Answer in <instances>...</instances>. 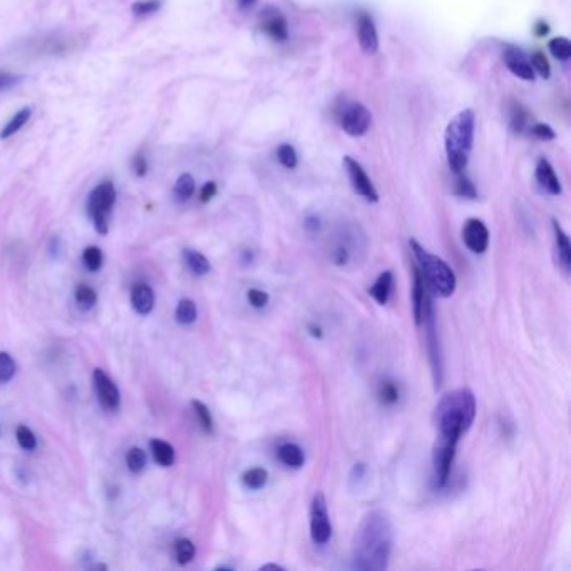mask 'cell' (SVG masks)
Masks as SVG:
<instances>
[{"mask_svg":"<svg viewBox=\"0 0 571 571\" xmlns=\"http://www.w3.org/2000/svg\"><path fill=\"white\" fill-rule=\"evenodd\" d=\"M94 389L101 406L107 411L120 407L121 396L116 384L107 377L103 369H96L93 374Z\"/></svg>","mask_w":571,"mask_h":571,"instance_id":"14","label":"cell"},{"mask_svg":"<svg viewBox=\"0 0 571 571\" xmlns=\"http://www.w3.org/2000/svg\"><path fill=\"white\" fill-rule=\"evenodd\" d=\"M392 542V525L387 515L379 509L367 513L360 521L354 536L352 568L362 571L387 570Z\"/></svg>","mask_w":571,"mask_h":571,"instance_id":"1","label":"cell"},{"mask_svg":"<svg viewBox=\"0 0 571 571\" xmlns=\"http://www.w3.org/2000/svg\"><path fill=\"white\" fill-rule=\"evenodd\" d=\"M131 304L138 314L147 315L155 306V293L151 290V287H147L145 283L136 285L131 293Z\"/></svg>","mask_w":571,"mask_h":571,"instance_id":"19","label":"cell"},{"mask_svg":"<svg viewBox=\"0 0 571 571\" xmlns=\"http://www.w3.org/2000/svg\"><path fill=\"white\" fill-rule=\"evenodd\" d=\"M357 36L362 51L375 54L379 51V34L373 17L369 13H360L357 21Z\"/></svg>","mask_w":571,"mask_h":571,"instance_id":"17","label":"cell"},{"mask_svg":"<svg viewBox=\"0 0 571 571\" xmlns=\"http://www.w3.org/2000/svg\"><path fill=\"white\" fill-rule=\"evenodd\" d=\"M377 396H379L381 402H382L384 406H394V404H396L399 400L400 392H399L398 385L394 384V382H390V381H384L382 384L379 385Z\"/></svg>","mask_w":571,"mask_h":571,"instance_id":"33","label":"cell"},{"mask_svg":"<svg viewBox=\"0 0 571 571\" xmlns=\"http://www.w3.org/2000/svg\"><path fill=\"white\" fill-rule=\"evenodd\" d=\"M553 233L557 241V250H558L559 264L567 273H570L571 268V243L568 235L561 228L557 220H553Z\"/></svg>","mask_w":571,"mask_h":571,"instance_id":"21","label":"cell"},{"mask_svg":"<svg viewBox=\"0 0 571 571\" xmlns=\"http://www.w3.org/2000/svg\"><path fill=\"white\" fill-rule=\"evenodd\" d=\"M340 126L350 136H362L367 133L373 122L369 109L360 103H347L339 114Z\"/></svg>","mask_w":571,"mask_h":571,"instance_id":"10","label":"cell"},{"mask_svg":"<svg viewBox=\"0 0 571 571\" xmlns=\"http://www.w3.org/2000/svg\"><path fill=\"white\" fill-rule=\"evenodd\" d=\"M530 133L534 136V138H538V139H542V141H551V139H555V131L545 124V122H538V124H534L532 130H530Z\"/></svg>","mask_w":571,"mask_h":571,"instance_id":"44","label":"cell"},{"mask_svg":"<svg viewBox=\"0 0 571 571\" xmlns=\"http://www.w3.org/2000/svg\"><path fill=\"white\" fill-rule=\"evenodd\" d=\"M505 64L515 76H518L519 80H534V71H533L532 63L526 57V54L523 53L515 46H506L505 54H503Z\"/></svg>","mask_w":571,"mask_h":571,"instance_id":"16","label":"cell"},{"mask_svg":"<svg viewBox=\"0 0 571 571\" xmlns=\"http://www.w3.org/2000/svg\"><path fill=\"white\" fill-rule=\"evenodd\" d=\"M476 417V398L469 389H459L446 394L436 407L439 436L461 439Z\"/></svg>","mask_w":571,"mask_h":571,"instance_id":"2","label":"cell"},{"mask_svg":"<svg viewBox=\"0 0 571 571\" xmlns=\"http://www.w3.org/2000/svg\"><path fill=\"white\" fill-rule=\"evenodd\" d=\"M532 66L533 71L540 72V76H542V78H545V80H548V78L551 76V67H550V63H548V59H546L545 54H533Z\"/></svg>","mask_w":571,"mask_h":571,"instance_id":"41","label":"cell"},{"mask_svg":"<svg viewBox=\"0 0 571 571\" xmlns=\"http://www.w3.org/2000/svg\"><path fill=\"white\" fill-rule=\"evenodd\" d=\"M277 158H279L280 164L289 168V170H293L298 164L297 151L290 145H281V147H277Z\"/></svg>","mask_w":571,"mask_h":571,"instance_id":"37","label":"cell"},{"mask_svg":"<svg viewBox=\"0 0 571 571\" xmlns=\"http://www.w3.org/2000/svg\"><path fill=\"white\" fill-rule=\"evenodd\" d=\"M15 375V362L7 352H0V382L5 384Z\"/></svg>","mask_w":571,"mask_h":571,"instance_id":"40","label":"cell"},{"mask_svg":"<svg viewBox=\"0 0 571 571\" xmlns=\"http://www.w3.org/2000/svg\"><path fill=\"white\" fill-rule=\"evenodd\" d=\"M277 458H279L280 463L287 467H292V469H298L302 467L306 463V454L302 451L300 446L293 444V442H287V444H281L277 451Z\"/></svg>","mask_w":571,"mask_h":571,"instance_id":"22","label":"cell"},{"mask_svg":"<svg viewBox=\"0 0 571 571\" xmlns=\"http://www.w3.org/2000/svg\"><path fill=\"white\" fill-rule=\"evenodd\" d=\"M96 300H97V295H96V292H94L91 287H88V285H80V287H78V290H76V302H78V306H80L82 310L93 308Z\"/></svg>","mask_w":571,"mask_h":571,"instance_id":"38","label":"cell"},{"mask_svg":"<svg viewBox=\"0 0 571 571\" xmlns=\"http://www.w3.org/2000/svg\"><path fill=\"white\" fill-rule=\"evenodd\" d=\"M216 193H218V188H216V183H213V181H210V183H206L205 187L201 188V193H199V199H201L203 203H208V201H210V199H212L213 197L216 195Z\"/></svg>","mask_w":571,"mask_h":571,"instance_id":"47","label":"cell"},{"mask_svg":"<svg viewBox=\"0 0 571 571\" xmlns=\"http://www.w3.org/2000/svg\"><path fill=\"white\" fill-rule=\"evenodd\" d=\"M392 285H394V273L390 270H387L379 275V279L375 280V283L369 289V295L379 306H385L389 302L390 292H392Z\"/></svg>","mask_w":571,"mask_h":571,"instance_id":"20","label":"cell"},{"mask_svg":"<svg viewBox=\"0 0 571 571\" xmlns=\"http://www.w3.org/2000/svg\"><path fill=\"white\" fill-rule=\"evenodd\" d=\"M174 553H176V561L180 565H188L189 561H193V558H195L197 548L193 545V542H189L187 538H181L174 545Z\"/></svg>","mask_w":571,"mask_h":571,"instance_id":"29","label":"cell"},{"mask_svg":"<svg viewBox=\"0 0 571 571\" xmlns=\"http://www.w3.org/2000/svg\"><path fill=\"white\" fill-rule=\"evenodd\" d=\"M241 479L248 490H262L268 481V471L265 467H252L243 474Z\"/></svg>","mask_w":571,"mask_h":571,"instance_id":"27","label":"cell"},{"mask_svg":"<svg viewBox=\"0 0 571 571\" xmlns=\"http://www.w3.org/2000/svg\"><path fill=\"white\" fill-rule=\"evenodd\" d=\"M147 452L143 451V449H139V448H133V449H130L128 452V456H126V465L130 467V471L131 473H141L143 469H145V466H147Z\"/></svg>","mask_w":571,"mask_h":571,"instance_id":"34","label":"cell"},{"mask_svg":"<svg viewBox=\"0 0 571 571\" xmlns=\"http://www.w3.org/2000/svg\"><path fill=\"white\" fill-rule=\"evenodd\" d=\"M456 176L458 178H456V183H454V193L458 197H463V198H478V191L473 185V181L463 173H456Z\"/></svg>","mask_w":571,"mask_h":571,"instance_id":"31","label":"cell"},{"mask_svg":"<svg viewBox=\"0 0 571 571\" xmlns=\"http://www.w3.org/2000/svg\"><path fill=\"white\" fill-rule=\"evenodd\" d=\"M131 168H133V173L136 176H145L147 173V156H145V153L143 151H139L136 156L133 158V163H131Z\"/></svg>","mask_w":571,"mask_h":571,"instance_id":"45","label":"cell"},{"mask_svg":"<svg viewBox=\"0 0 571 571\" xmlns=\"http://www.w3.org/2000/svg\"><path fill=\"white\" fill-rule=\"evenodd\" d=\"M536 181L550 195H559L561 193V183H559L558 176L555 173L553 166L546 160H540L538 164H536Z\"/></svg>","mask_w":571,"mask_h":571,"instance_id":"18","label":"cell"},{"mask_svg":"<svg viewBox=\"0 0 571 571\" xmlns=\"http://www.w3.org/2000/svg\"><path fill=\"white\" fill-rule=\"evenodd\" d=\"M476 116L473 109L458 113L446 128V155L454 173H463L474 145Z\"/></svg>","mask_w":571,"mask_h":571,"instance_id":"3","label":"cell"},{"mask_svg":"<svg viewBox=\"0 0 571 571\" xmlns=\"http://www.w3.org/2000/svg\"><path fill=\"white\" fill-rule=\"evenodd\" d=\"M17 442L26 451H34L38 448V439L34 436V432L26 425H19L17 427Z\"/></svg>","mask_w":571,"mask_h":571,"instance_id":"39","label":"cell"},{"mask_svg":"<svg viewBox=\"0 0 571 571\" xmlns=\"http://www.w3.org/2000/svg\"><path fill=\"white\" fill-rule=\"evenodd\" d=\"M183 256H185V262H187L188 268L195 273V275H198V277H203V275H206L208 272H210V262H208V258L205 256V255H201V253L197 252V250H191V248H187L185 252H183Z\"/></svg>","mask_w":571,"mask_h":571,"instance_id":"25","label":"cell"},{"mask_svg":"<svg viewBox=\"0 0 571 571\" xmlns=\"http://www.w3.org/2000/svg\"><path fill=\"white\" fill-rule=\"evenodd\" d=\"M306 228L308 231L315 233L320 230V218L319 216H306Z\"/></svg>","mask_w":571,"mask_h":571,"instance_id":"48","label":"cell"},{"mask_svg":"<svg viewBox=\"0 0 571 571\" xmlns=\"http://www.w3.org/2000/svg\"><path fill=\"white\" fill-rule=\"evenodd\" d=\"M84 265L89 272H97L103 265V252L97 247H88L82 255Z\"/></svg>","mask_w":571,"mask_h":571,"instance_id":"36","label":"cell"},{"mask_svg":"<svg viewBox=\"0 0 571 571\" xmlns=\"http://www.w3.org/2000/svg\"><path fill=\"white\" fill-rule=\"evenodd\" d=\"M409 245H411L412 253L417 260L419 270L427 283L429 292L438 295L441 298L451 297L456 290V283H458L451 266L436 255L425 252L424 248L419 245V241L411 239Z\"/></svg>","mask_w":571,"mask_h":571,"instance_id":"4","label":"cell"},{"mask_svg":"<svg viewBox=\"0 0 571 571\" xmlns=\"http://www.w3.org/2000/svg\"><path fill=\"white\" fill-rule=\"evenodd\" d=\"M256 2H258V0H237V4H239V7L241 11H250Z\"/></svg>","mask_w":571,"mask_h":571,"instance_id":"49","label":"cell"},{"mask_svg":"<svg viewBox=\"0 0 571 571\" xmlns=\"http://www.w3.org/2000/svg\"><path fill=\"white\" fill-rule=\"evenodd\" d=\"M151 452H153V458L158 465L164 466V467H170L173 465L174 449L170 442L161 441V439L151 441Z\"/></svg>","mask_w":571,"mask_h":571,"instance_id":"24","label":"cell"},{"mask_svg":"<svg viewBox=\"0 0 571 571\" xmlns=\"http://www.w3.org/2000/svg\"><path fill=\"white\" fill-rule=\"evenodd\" d=\"M548 49L558 61L567 63L571 57V42L567 38H555L548 42Z\"/></svg>","mask_w":571,"mask_h":571,"instance_id":"30","label":"cell"},{"mask_svg":"<svg viewBox=\"0 0 571 571\" xmlns=\"http://www.w3.org/2000/svg\"><path fill=\"white\" fill-rule=\"evenodd\" d=\"M195 180L191 174H181L174 185V199L180 203H185L195 195Z\"/></svg>","mask_w":571,"mask_h":571,"instance_id":"26","label":"cell"},{"mask_svg":"<svg viewBox=\"0 0 571 571\" xmlns=\"http://www.w3.org/2000/svg\"><path fill=\"white\" fill-rule=\"evenodd\" d=\"M459 439L439 436L432 449V466H434V483L438 488H444L449 481L452 463L456 458Z\"/></svg>","mask_w":571,"mask_h":571,"instance_id":"7","label":"cell"},{"mask_svg":"<svg viewBox=\"0 0 571 571\" xmlns=\"http://www.w3.org/2000/svg\"><path fill=\"white\" fill-rule=\"evenodd\" d=\"M412 302H414V320L421 327L425 317L434 310L429 297V289L419 266H414V285H412Z\"/></svg>","mask_w":571,"mask_h":571,"instance_id":"12","label":"cell"},{"mask_svg":"<svg viewBox=\"0 0 571 571\" xmlns=\"http://www.w3.org/2000/svg\"><path fill=\"white\" fill-rule=\"evenodd\" d=\"M32 116V109L30 107H22L15 116H13L9 122L4 126V130L0 131V139H7L13 134L19 133L24 126H26L29 120Z\"/></svg>","mask_w":571,"mask_h":571,"instance_id":"23","label":"cell"},{"mask_svg":"<svg viewBox=\"0 0 571 571\" xmlns=\"http://www.w3.org/2000/svg\"><path fill=\"white\" fill-rule=\"evenodd\" d=\"M308 333H310L312 337H315V339H322V337H323V332H322V329H320L319 325H308Z\"/></svg>","mask_w":571,"mask_h":571,"instance_id":"51","label":"cell"},{"mask_svg":"<svg viewBox=\"0 0 571 571\" xmlns=\"http://www.w3.org/2000/svg\"><path fill=\"white\" fill-rule=\"evenodd\" d=\"M247 298H248V304H250L253 308H264V306H268V302H270V295L264 292V290H258V289H250V290L247 292Z\"/></svg>","mask_w":571,"mask_h":571,"instance_id":"42","label":"cell"},{"mask_svg":"<svg viewBox=\"0 0 571 571\" xmlns=\"http://www.w3.org/2000/svg\"><path fill=\"white\" fill-rule=\"evenodd\" d=\"M310 534L315 545H325L332 536V525L329 519L327 500L323 492H317L310 506Z\"/></svg>","mask_w":571,"mask_h":571,"instance_id":"8","label":"cell"},{"mask_svg":"<svg viewBox=\"0 0 571 571\" xmlns=\"http://www.w3.org/2000/svg\"><path fill=\"white\" fill-rule=\"evenodd\" d=\"M260 570H283V567L275 565V563H266V565H264Z\"/></svg>","mask_w":571,"mask_h":571,"instance_id":"52","label":"cell"},{"mask_svg":"<svg viewBox=\"0 0 571 571\" xmlns=\"http://www.w3.org/2000/svg\"><path fill=\"white\" fill-rule=\"evenodd\" d=\"M364 250V239L356 228L344 226L333 239L331 258L337 266H347L354 262L356 255Z\"/></svg>","mask_w":571,"mask_h":571,"instance_id":"6","label":"cell"},{"mask_svg":"<svg viewBox=\"0 0 571 571\" xmlns=\"http://www.w3.org/2000/svg\"><path fill=\"white\" fill-rule=\"evenodd\" d=\"M463 239L471 252L478 253V255L486 252L490 245L488 226L478 218H469L463 226Z\"/></svg>","mask_w":571,"mask_h":571,"instance_id":"15","label":"cell"},{"mask_svg":"<svg viewBox=\"0 0 571 571\" xmlns=\"http://www.w3.org/2000/svg\"><path fill=\"white\" fill-rule=\"evenodd\" d=\"M163 5V0H138L134 2L131 11L136 17H147L158 13Z\"/></svg>","mask_w":571,"mask_h":571,"instance_id":"35","label":"cell"},{"mask_svg":"<svg viewBox=\"0 0 571 571\" xmlns=\"http://www.w3.org/2000/svg\"><path fill=\"white\" fill-rule=\"evenodd\" d=\"M21 80H22V76H19V74L0 71V93H5L9 89H13Z\"/></svg>","mask_w":571,"mask_h":571,"instance_id":"43","label":"cell"},{"mask_svg":"<svg viewBox=\"0 0 571 571\" xmlns=\"http://www.w3.org/2000/svg\"><path fill=\"white\" fill-rule=\"evenodd\" d=\"M548 32H550V27H548V24H545V22H538V24H536V36L543 38V36H546Z\"/></svg>","mask_w":571,"mask_h":571,"instance_id":"50","label":"cell"},{"mask_svg":"<svg viewBox=\"0 0 571 571\" xmlns=\"http://www.w3.org/2000/svg\"><path fill=\"white\" fill-rule=\"evenodd\" d=\"M260 26L270 39L285 42L289 39V22L287 17L275 7H266L260 13Z\"/></svg>","mask_w":571,"mask_h":571,"instance_id":"13","label":"cell"},{"mask_svg":"<svg viewBox=\"0 0 571 571\" xmlns=\"http://www.w3.org/2000/svg\"><path fill=\"white\" fill-rule=\"evenodd\" d=\"M344 166H346L347 174H348V180L352 183V188L356 193H359L362 198L367 199L369 203H377L379 201V193L374 187L369 174L365 173V170L360 166V163L346 156L344 158Z\"/></svg>","mask_w":571,"mask_h":571,"instance_id":"11","label":"cell"},{"mask_svg":"<svg viewBox=\"0 0 571 571\" xmlns=\"http://www.w3.org/2000/svg\"><path fill=\"white\" fill-rule=\"evenodd\" d=\"M526 121H528V116H526V113L523 111V109H515L513 111V116H511V126H513V130L515 131H518L521 133L523 130H525V126H526Z\"/></svg>","mask_w":571,"mask_h":571,"instance_id":"46","label":"cell"},{"mask_svg":"<svg viewBox=\"0 0 571 571\" xmlns=\"http://www.w3.org/2000/svg\"><path fill=\"white\" fill-rule=\"evenodd\" d=\"M425 329V342H427V354H429V362H431V369H432V377H434V384L441 387L442 379H444V359H442V350L439 344L438 331H436V319H434V310L425 317L423 322ZM421 325V327H423Z\"/></svg>","mask_w":571,"mask_h":571,"instance_id":"9","label":"cell"},{"mask_svg":"<svg viewBox=\"0 0 571 571\" xmlns=\"http://www.w3.org/2000/svg\"><path fill=\"white\" fill-rule=\"evenodd\" d=\"M191 406H193V411L197 414V419H198L201 429H203L206 434H212L213 417L210 409H208L203 402H199V400H193V402H191Z\"/></svg>","mask_w":571,"mask_h":571,"instance_id":"32","label":"cell"},{"mask_svg":"<svg viewBox=\"0 0 571 571\" xmlns=\"http://www.w3.org/2000/svg\"><path fill=\"white\" fill-rule=\"evenodd\" d=\"M116 203V188L113 181H103L94 188L88 199V212L93 218L94 226L101 235L109 230V213Z\"/></svg>","mask_w":571,"mask_h":571,"instance_id":"5","label":"cell"},{"mask_svg":"<svg viewBox=\"0 0 571 571\" xmlns=\"http://www.w3.org/2000/svg\"><path fill=\"white\" fill-rule=\"evenodd\" d=\"M198 317V310L193 300L189 298H183L178 306H176V320L181 323V325H189L193 323Z\"/></svg>","mask_w":571,"mask_h":571,"instance_id":"28","label":"cell"}]
</instances>
